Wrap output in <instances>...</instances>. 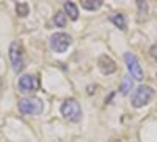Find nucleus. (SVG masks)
<instances>
[{
	"mask_svg": "<svg viewBox=\"0 0 157 142\" xmlns=\"http://www.w3.org/2000/svg\"><path fill=\"white\" fill-rule=\"evenodd\" d=\"M43 109H44L43 101L36 96L22 98L19 101V111L25 115H38V114L43 112Z\"/></svg>",
	"mask_w": 157,
	"mask_h": 142,
	"instance_id": "nucleus-1",
	"label": "nucleus"
},
{
	"mask_svg": "<svg viewBox=\"0 0 157 142\" xmlns=\"http://www.w3.org/2000/svg\"><path fill=\"white\" fill-rule=\"evenodd\" d=\"M61 115L64 119H68L69 122H78L82 117V108L78 104V101L74 98L66 99L61 104Z\"/></svg>",
	"mask_w": 157,
	"mask_h": 142,
	"instance_id": "nucleus-2",
	"label": "nucleus"
},
{
	"mask_svg": "<svg viewBox=\"0 0 157 142\" xmlns=\"http://www.w3.org/2000/svg\"><path fill=\"white\" fill-rule=\"evenodd\" d=\"M152 96H154V90L149 85H140L134 92V95H132V106L134 108L146 106L148 103L152 99Z\"/></svg>",
	"mask_w": 157,
	"mask_h": 142,
	"instance_id": "nucleus-3",
	"label": "nucleus"
},
{
	"mask_svg": "<svg viewBox=\"0 0 157 142\" xmlns=\"http://www.w3.org/2000/svg\"><path fill=\"white\" fill-rule=\"evenodd\" d=\"M71 43H72L71 36L64 32H58V33H54L50 36V47H52V51H55L58 54L66 52L68 47L71 46Z\"/></svg>",
	"mask_w": 157,
	"mask_h": 142,
	"instance_id": "nucleus-4",
	"label": "nucleus"
},
{
	"mask_svg": "<svg viewBox=\"0 0 157 142\" xmlns=\"http://www.w3.org/2000/svg\"><path fill=\"white\" fill-rule=\"evenodd\" d=\"M10 60H11L13 70L16 73H21L24 70V54L17 43H11L10 46Z\"/></svg>",
	"mask_w": 157,
	"mask_h": 142,
	"instance_id": "nucleus-5",
	"label": "nucleus"
},
{
	"mask_svg": "<svg viewBox=\"0 0 157 142\" xmlns=\"http://www.w3.org/2000/svg\"><path fill=\"white\" fill-rule=\"evenodd\" d=\"M124 60H126V65H127V70H129V74L134 77L137 81H141L143 79V70L140 67V63L137 60V57L132 54V52H126L124 54Z\"/></svg>",
	"mask_w": 157,
	"mask_h": 142,
	"instance_id": "nucleus-6",
	"label": "nucleus"
},
{
	"mask_svg": "<svg viewBox=\"0 0 157 142\" xmlns=\"http://www.w3.org/2000/svg\"><path fill=\"white\" fill-rule=\"evenodd\" d=\"M19 90L22 93H32L38 88V77L33 74H25L19 79Z\"/></svg>",
	"mask_w": 157,
	"mask_h": 142,
	"instance_id": "nucleus-7",
	"label": "nucleus"
},
{
	"mask_svg": "<svg viewBox=\"0 0 157 142\" xmlns=\"http://www.w3.org/2000/svg\"><path fill=\"white\" fill-rule=\"evenodd\" d=\"M98 67L104 74H112V73L116 71V63L109 55H101L99 60H98Z\"/></svg>",
	"mask_w": 157,
	"mask_h": 142,
	"instance_id": "nucleus-8",
	"label": "nucleus"
},
{
	"mask_svg": "<svg viewBox=\"0 0 157 142\" xmlns=\"http://www.w3.org/2000/svg\"><path fill=\"white\" fill-rule=\"evenodd\" d=\"M63 10H64V13L72 19V21H75L77 18H78V10H77V6H75V3H72V2H66L63 5Z\"/></svg>",
	"mask_w": 157,
	"mask_h": 142,
	"instance_id": "nucleus-9",
	"label": "nucleus"
},
{
	"mask_svg": "<svg viewBox=\"0 0 157 142\" xmlns=\"http://www.w3.org/2000/svg\"><path fill=\"white\" fill-rule=\"evenodd\" d=\"M102 6V0H82V8L88 11H94Z\"/></svg>",
	"mask_w": 157,
	"mask_h": 142,
	"instance_id": "nucleus-10",
	"label": "nucleus"
},
{
	"mask_svg": "<svg viewBox=\"0 0 157 142\" xmlns=\"http://www.w3.org/2000/svg\"><path fill=\"white\" fill-rule=\"evenodd\" d=\"M112 22L116 25L118 29L126 30V18H124V14H121V13H116V14H113V16H112Z\"/></svg>",
	"mask_w": 157,
	"mask_h": 142,
	"instance_id": "nucleus-11",
	"label": "nucleus"
},
{
	"mask_svg": "<svg viewBox=\"0 0 157 142\" xmlns=\"http://www.w3.org/2000/svg\"><path fill=\"white\" fill-rule=\"evenodd\" d=\"M120 90H121V93H123V95H127V93H129V90H132V77H130V76H124Z\"/></svg>",
	"mask_w": 157,
	"mask_h": 142,
	"instance_id": "nucleus-12",
	"label": "nucleus"
},
{
	"mask_svg": "<svg viewBox=\"0 0 157 142\" xmlns=\"http://www.w3.org/2000/svg\"><path fill=\"white\" fill-rule=\"evenodd\" d=\"M54 22L58 25V27H64L66 25V14H64V11H58L55 18H54Z\"/></svg>",
	"mask_w": 157,
	"mask_h": 142,
	"instance_id": "nucleus-13",
	"label": "nucleus"
},
{
	"mask_svg": "<svg viewBox=\"0 0 157 142\" xmlns=\"http://www.w3.org/2000/svg\"><path fill=\"white\" fill-rule=\"evenodd\" d=\"M16 11H17L19 16L25 18V16L29 14V5H27V3H17V5H16Z\"/></svg>",
	"mask_w": 157,
	"mask_h": 142,
	"instance_id": "nucleus-14",
	"label": "nucleus"
},
{
	"mask_svg": "<svg viewBox=\"0 0 157 142\" xmlns=\"http://www.w3.org/2000/svg\"><path fill=\"white\" fill-rule=\"evenodd\" d=\"M149 52H151V57L157 60V43L151 46V49H149Z\"/></svg>",
	"mask_w": 157,
	"mask_h": 142,
	"instance_id": "nucleus-15",
	"label": "nucleus"
}]
</instances>
